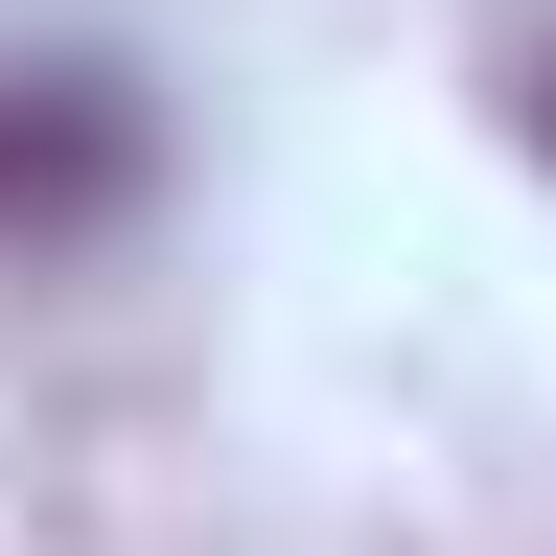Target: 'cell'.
I'll return each instance as SVG.
<instances>
[{"label": "cell", "instance_id": "cell-2", "mask_svg": "<svg viewBox=\"0 0 556 556\" xmlns=\"http://www.w3.org/2000/svg\"><path fill=\"white\" fill-rule=\"evenodd\" d=\"M533 139H556V93H533Z\"/></svg>", "mask_w": 556, "mask_h": 556}, {"label": "cell", "instance_id": "cell-1", "mask_svg": "<svg viewBox=\"0 0 556 556\" xmlns=\"http://www.w3.org/2000/svg\"><path fill=\"white\" fill-rule=\"evenodd\" d=\"M0 186H47V208H93V186H116V116H0Z\"/></svg>", "mask_w": 556, "mask_h": 556}]
</instances>
